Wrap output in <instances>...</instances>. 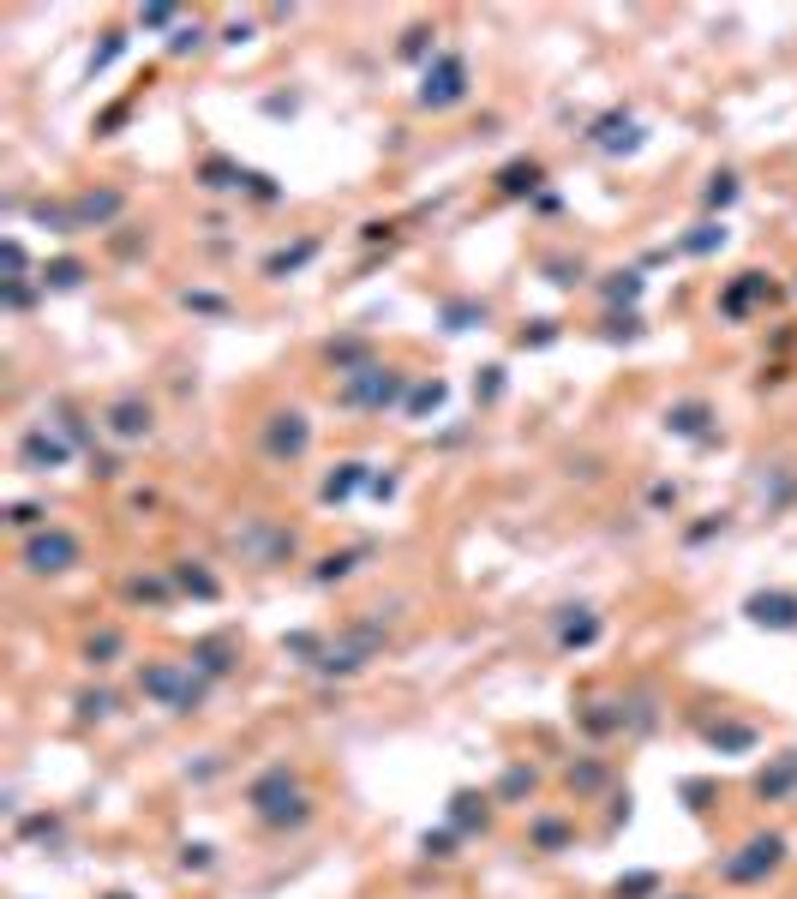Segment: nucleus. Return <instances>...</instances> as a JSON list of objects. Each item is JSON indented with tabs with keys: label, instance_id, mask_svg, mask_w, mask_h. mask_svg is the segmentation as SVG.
Wrapping results in <instances>:
<instances>
[{
	"label": "nucleus",
	"instance_id": "nucleus-15",
	"mask_svg": "<svg viewBox=\"0 0 797 899\" xmlns=\"http://www.w3.org/2000/svg\"><path fill=\"white\" fill-rule=\"evenodd\" d=\"M666 432L672 438H708L714 432V408L708 402H672L666 408Z\"/></svg>",
	"mask_w": 797,
	"mask_h": 899
},
{
	"label": "nucleus",
	"instance_id": "nucleus-34",
	"mask_svg": "<svg viewBox=\"0 0 797 899\" xmlns=\"http://www.w3.org/2000/svg\"><path fill=\"white\" fill-rule=\"evenodd\" d=\"M732 198H738V174H714V186H708V204H714V210H726Z\"/></svg>",
	"mask_w": 797,
	"mask_h": 899
},
{
	"label": "nucleus",
	"instance_id": "nucleus-25",
	"mask_svg": "<svg viewBox=\"0 0 797 899\" xmlns=\"http://www.w3.org/2000/svg\"><path fill=\"white\" fill-rule=\"evenodd\" d=\"M174 582L186 588V594H198V600H216L222 588H216V576H204L198 564H174Z\"/></svg>",
	"mask_w": 797,
	"mask_h": 899
},
{
	"label": "nucleus",
	"instance_id": "nucleus-8",
	"mask_svg": "<svg viewBox=\"0 0 797 899\" xmlns=\"http://www.w3.org/2000/svg\"><path fill=\"white\" fill-rule=\"evenodd\" d=\"M306 444H312V420L300 408H282V414L264 420V456L270 462H300Z\"/></svg>",
	"mask_w": 797,
	"mask_h": 899
},
{
	"label": "nucleus",
	"instance_id": "nucleus-19",
	"mask_svg": "<svg viewBox=\"0 0 797 899\" xmlns=\"http://www.w3.org/2000/svg\"><path fill=\"white\" fill-rule=\"evenodd\" d=\"M486 798H474V792H456V804H450V828L456 834H474V828H486Z\"/></svg>",
	"mask_w": 797,
	"mask_h": 899
},
{
	"label": "nucleus",
	"instance_id": "nucleus-26",
	"mask_svg": "<svg viewBox=\"0 0 797 899\" xmlns=\"http://www.w3.org/2000/svg\"><path fill=\"white\" fill-rule=\"evenodd\" d=\"M714 246H726V222H702L696 234H684V252H696V258L714 252Z\"/></svg>",
	"mask_w": 797,
	"mask_h": 899
},
{
	"label": "nucleus",
	"instance_id": "nucleus-7",
	"mask_svg": "<svg viewBox=\"0 0 797 899\" xmlns=\"http://www.w3.org/2000/svg\"><path fill=\"white\" fill-rule=\"evenodd\" d=\"M78 564V540L66 534V528H36L30 540H24V570L30 576H60V570H72Z\"/></svg>",
	"mask_w": 797,
	"mask_h": 899
},
{
	"label": "nucleus",
	"instance_id": "nucleus-41",
	"mask_svg": "<svg viewBox=\"0 0 797 899\" xmlns=\"http://www.w3.org/2000/svg\"><path fill=\"white\" fill-rule=\"evenodd\" d=\"M42 516H48L42 504H12V522H18V528H42Z\"/></svg>",
	"mask_w": 797,
	"mask_h": 899
},
{
	"label": "nucleus",
	"instance_id": "nucleus-36",
	"mask_svg": "<svg viewBox=\"0 0 797 899\" xmlns=\"http://www.w3.org/2000/svg\"><path fill=\"white\" fill-rule=\"evenodd\" d=\"M546 270H552V282H558V288H576V282H582V258H576V264H570V258H552Z\"/></svg>",
	"mask_w": 797,
	"mask_h": 899
},
{
	"label": "nucleus",
	"instance_id": "nucleus-4",
	"mask_svg": "<svg viewBox=\"0 0 797 899\" xmlns=\"http://www.w3.org/2000/svg\"><path fill=\"white\" fill-rule=\"evenodd\" d=\"M402 390H408V372H396V366H366V372H354V378H342V390H336V402L342 408H396L402 402Z\"/></svg>",
	"mask_w": 797,
	"mask_h": 899
},
{
	"label": "nucleus",
	"instance_id": "nucleus-13",
	"mask_svg": "<svg viewBox=\"0 0 797 899\" xmlns=\"http://www.w3.org/2000/svg\"><path fill=\"white\" fill-rule=\"evenodd\" d=\"M198 180H204L210 192H258L264 174H252V168H240V162H228V156H204V162H198Z\"/></svg>",
	"mask_w": 797,
	"mask_h": 899
},
{
	"label": "nucleus",
	"instance_id": "nucleus-40",
	"mask_svg": "<svg viewBox=\"0 0 797 899\" xmlns=\"http://www.w3.org/2000/svg\"><path fill=\"white\" fill-rule=\"evenodd\" d=\"M186 306H192V312H210V318H222V312H228V300H222V294H186Z\"/></svg>",
	"mask_w": 797,
	"mask_h": 899
},
{
	"label": "nucleus",
	"instance_id": "nucleus-11",
	"mask_svg": "<svg viewBox=\"0 0 797 899\" xmlns=\"http://www.w3.org/2000/svg\"><path fill=\"white\" fill-rule=\"evenodd\" d=\"M588 144H600L606 156H624V150H636V144H642V126H636L624 108H612V114H600V120L588 126Z\"/></svg>",
	"mask_w": 797,
	"mask_h": 899
},
{
	"label": "nucleus",
	"instance_id": "nucleus-32",
	"mask_svg": "<svg viewBox=\"0 0 797 899\" xmlns=\"http://www.w3.org/2000/svg\"><path fill=\"white\" fill-rule=\"evenodd\" d=\"M534 786H540V774H534V768H510V774H504V786H498V798H522V792H534Z\"/></svg>",
	"mask_w": 797,
	"mask_h": 899
},
{
	"label": "nucleus",
	"instance_id": "nucleus-42",
	"mask_svg": "<svg viewBox=\"0 0 797 899\" xmlns=\"http://www.w3.org/2000/svg\"><path fill=\"white\" fill-rule=\"evenodd\" d=\"M126 594H132V600H150V606H162V600H168V588H162V582H132Z\"/></svg>",
	"mask_w": 797,
	"mask_h": 899
},
{
	"label": "nucleus",
	"instance_id": "nucleus-49",
	"mask_svg": "<svg viewBox=\"0 0 797 899\" xmlns=\"http://www.w3.org/2000/svg\"><path fill=\"white\" fill-rule=\"evenodd\" d=\"M108 899H132V894H108Z\"/></svg>",
	"mask_w": 797,
	"mask_h": 899
},
{
	"label": "nucleus",
	"instance_id": "nucleus-24",
	"mask_svg": "<svg viewBox=\"0 0 797 899\" xmlns=\"http://www.w3.org/2000/svg\"><path fill=\"white\" fill-rule=\"evenodd\" d=\"M366 558V546H354V552H336V558H324L318 570H312V582H342V576H354V564Z\"/></svg>",
	"mask_w": 797,
	"mask_h": 899
},
{
	"label": "nucleus",
	"instance_id": "nucleus-17",
	"mask_svg": "<svg viewBox=\"0 0 797 899\" xmlns=\"http://www.w3.org/2000/svg\"><path fill=\"white\" fill-rule=\"evenodd\" d=\"M540 180H546V168H540L534 156H522V162H510V168H498V192H504V198H522V192H540Z\"/></svg>",
	"mask_w": 797,
	"mask_h": 899
},
{
	"label": "nucleus",
	"instance_id": "nucleus-31",
	"mask_svg": "<svg viewBox=\"0 0 797 899\" xmlns=\"http://www.w3.org/2000/svg\"><path fill=\"white\" fill-rule=\"evenodd\" d=\"M474 318H486V306H468V300H450V306H444V330H468Z\"/></svg>",
	"mask_w": 797,
	"mask_h": 899
},
{
	"label": "nucleus",
	"instance_id": "nucleus-37",
	"mask_svg": "<svg viewBox=\"0 0 797 899\" xmlns=\"http://www.w3.org/2000/svg\"><path fill=\"white\" fill-rule=\"evenodd\" d=\"M198 42H204V30H198V24H180V30L168 36V54H186V48H198Z\"/></svg>",
	"mask_w": 797,
	"mask_h": 899
},
{
	"label": "nucleus",
	"instance_id": "nucleus-6",
	"mask_svg": "<svg viewBox=\"0 0 797 899\" xmlns=\"http://www.w3.org/2000/svg\"><path fill=\"white\" fill-rule=\"evenodd\" d=\"M378 648H384V630H378V624H354L342 642H330V648H324L318 672H324V678H348V672H360Z\"/></svg>",
	"mask_w": 797,
	"mask_h": 899
},
{
	"label": "nucleus",
	"instance_id": "nucleus-39",
	"mask_svg": "<svg viewBox=\"0 0 797 899\" xmlns=\"http://www.w3.org/2000/svg\"><path fill=\"white\" fill-rule=\"evenodd\" d=\"M642 294V276L636 270H624V282H606V300H636Z\"/></svg>",
	"mask_w": 797,
	"mask_h": 899
},
{
	"label": "nucleus",
	"instance_id": "nucleus-30",
	"mask_svg": "<svg viewBox=\"0 0 797 899\" xmlns=\"http://www.w3.org/2000/svg\"><path fill=\"white\" fill-rule=\"evenodd\" d=\"M114 654H120V630H102V636H90V648H84L90 666H108Z\"/></svg>",
	"mask_w": 797,
	"mask_h": 899
},
{
	"label": "nucleus",
	"instance_id": "nucleus-38",
	"mask_svg": "<svg viewBox=\"0 0 797 899\" xmlns=\"http://www.w3.org/2000/svg\"><path fill=\"white\" fill-rule=\"evenodd\" d=\"M120 48H126V36H120V30H108V42H102V48L90 54V72H102V66H108V60H114Z\"/></svg>",
	"mask_w": 797,
	"mask_h": 899
},
{
	"label": "nucleus",
	"instance_id": "nucleus-48",
	"mask_svg": "<svg viewBox=\"0 0 797 899\" xmlns=\"http://www.w3.org/2000/svg\"><path fill=\"white\" fill-rule=\"evenodd\" d=\"M6 306H30V282H6Z\"/></svg>",
	"mask_w": 797,
	"mask_h": 899
},
{
	"label": "nucleus",
	"instance_id": "nucleus-27",
	"mask_svg": "<svg viewBox=\"0 0 797 899\" xmlns=\"http://www.w3.org/2000/svg\"><path fill=\"white\" fill-rule=\"evenodd\" d=\"M594 636H600V618H594V612H582V618H570V624H564V636H558V642H564V648H588Z\"/></svg>",
	"mask_w": 797,
	"mask_h": 899
},
{
	"label": "nucleus",
	"instance_id": "nucleus-9",
	"mask_svg": "<svg viewBox=\"0 0 797 899\" xmlns=\"http://www.w3.org/2000/svg\"><path fill=\"white\" fill-rule=\"evenodd\" d=\"M102 426H108V438H120V444H144V438L156 432V408H150L144 396H120V402L102 408Z\"/></svg>",
	"mask_w": 797,
	"mask_h": 899
},
{
	"label": "nucleus",
	"instance_id": "nucleus-18",
	"mask_svg": "<svg viewBox=\"0 0 797 899\" xmlns=\"http://www.w3.org/2000/svg\"><path fill=\"white\" fill-rule=\"evenodd\" d=\"M792 786H797V750L780 762V768H762V774H756V798H768V804H774V798H786Z\"/></svg>",
	"mask_w": 797,
	"mask_h": 899
},
{
	"label": "nucleus",
	"instance_id": "nucleus-5",
	"mask_svg": "<svg viewBox=\"0 0 797 899\" xmlns=\"http://www.w3.org/2000/svg\"><path fill=\"white\" fill-rule=\"evenodd\" d=\"M462 96H468V60L456 48L432 54L426 72H420V108H456Z\"/></svg>",
	"mask_w": 797,
	"mask_h": 899
},
{
	"label": "nucleus",
	"instance_id": "nucleus-22",
	"mask_svg": "<svg viewBox=\"0 0 797 899\" xmlns=\"http://www.w3.org/2000/svg\"><path fill=\"white\" fill-rule=\"evenodd\" d=\"M192 666H198L204 678H222V672H234V660H228V642H198V648H192Z\"/></svg>",
	"mask_w": 797,
	"mask_h": 899
},
{
	"label": "nucleus",
	"instance_id": "nucleus-29",
	"mask_svg": "<svg viewBox=\"0 0 797 899\" xmlns=\"http://www.w3.org/2000/svg\"><path fill=\"white\" fill-rule=\"evenodd\" d=\"M534 846H540V852L570 846V822H552V816H546V822H534Z\"/></svg>",
	"mask_w": 797,
	"mask_h": 899
},
{
	"label": "nucleus",
	"instance_id": "nucleus-21",
	"mask_svg": "<svg viewBox=\"0 0 797 899\" xmlns=\"http://www.w3.org/2000/svg\"><path fill=\"white\" fill-rule=\"evenodd\" d=\"M360 480H366V468H360V462H342V468L324 480V492H318V498H324V504H342V498H354V486H360Z\"/></svg>",
	"mask_w": 797,
	"mask_h": 899
},
{
	"label": "nucleus",
	"instance_id": "nucleus-28",
	"mask_svg": "<svg viewBox=\"0 0 797 899\" xmlns=\"http://www.w3.org/2000/svg\"><path fill=\"white\" fill-rule=\"evenodd\" d=\"M708 744H714V750H750V744H756V732H750V726H714V732H708Z\"/></svg>",
	"mask_w": 797,
	"mask_h": 899
},
{
	"label": "nucleus",
	"instance_id": "nucleus-20",
	"mask_svg": "<svg viewBox=\"0 0 797 899\" xmlns=\"http://www.w3.org/2000/svg\"><path fill=\"white\" fill-rule=\"evenodd\" d=\"M312 258H318V240L282 246V252H270V258H264V276H288V270H300V264H312Z\"/></svg>",
	"mask_w": 797,
	"mask_h": 899
},
{
	"label": "nucleus",
	"instance_id": "nucleus-47",
	"mask_svg": "<svg viewBox=\"0 0 797 899\" xmlns=\"http://www.w3.org/2000/svg\"><path fill=\"white\" fill-rule=\"evenodd\" d=\"M426 36H432V30H408V42H402V54H408V60H420V54H426Z\"/></svg>",
	"mask_w": 797,
	"mask_h": 899
},
{
	"label": "nucleus",
	"instance_id": "nucleus-10",
	"mask_svg": "<svg viewBox=\"0 0 797 899\" xmlns=\"http://www.w3.org/2000/svg\"><path fill=\"white\" fill-rule=\"evenodd\" d=\"M18 462L30 468V474H48V468H66L72 462V438L48 420V426H36V432H24V444H18Z\"/></svg>",
	"mask_w": 797,
	"mask_h": 899
},
{
	"label": "nucleus",
	"instance_id": "nucleus-33",
	"mask_svg": "<svg viewBox=\"0 0 797 899\" xmlns=\"http://www.w3.org/2000/svg\"><path fill=\"white\" fill-rule=\"evenodd\" d=\"M444 402V384L432 378V384H414V396H408V414H426V408H438Z\"/></svg>",
	"mask_w": 797,
	"mask_h": 899
},
{
	"label": "nucleus",
	"instance_id": "nucleus-46",
	"mask_svg": "<svg viewBox=\"0 0 797 899\" xmlns=\"http://www.w3.org/2000/svg\"><path fill=\"white\" fill-rule=\"evenodd\" d=\"M180 864H186V870H210V846H186Z\"/></svg>",
	"mask_w": 797,
	"mask_h": 899
},
{
	"label": "nucleus",
	"instance_id": "nucleus-14",
	"mask_svg": "<svg viewBox=\"0 0 797 899\" xmlns=\"http://www.w3.org/2000/svg\"><path fill=\"white\" fill-rule=\"evenodd\" d=\"M744 612L762 630H797V594H750Z\"/></svg>",
	"mask_w": 797,
	"mask_h": 899
},
{
	"label": "nucleus",
	"instance_id": "nucleus-44",
	"mask_svg": "<svg viewBox=\"0 0 797 899\" xmlns=\"http://www.w3.org/2000/svg\"><path fill=\"white\" fill-rule=\"evenodd\" d=\"M420 846H426V858H450V846H456V834H426Z\"/></svg>",
	"mask_w": 797,
	"mask_h": 899
},
{
	"label": "nucleus",
	"instance_id": "nucleus-2",
	"mask_svg": "<svg viewBox=\"0 0 797 899\" xmlns=\"http://www.w3.org/2000/svg\"><path fill=\"white\" fill-rule=\"evenodd\" d=\"M138 690H144L150 702L174 708V714H192V708L204 702V678H198L192 660H156V666H144V672H138Z\"/></svg>",
	"mask_w": 797,
	"mask_h": 899
},
{
	"label": "nucleus",
	"instance_id": "nucleus-1",
	"mask_svg": "<svg viewBox=\"0 0 797 899\" xmlns=\"http://www.w3.org/2000/svg\"><path fill=\"white\" fill-rule=\"evenodd\" d=\"M246 804H252V816H258L264 828H300V822H312V804H306V792H300V780H294L288 762L264 768V774L252 780Z\"/></svg>",
	"mask_w": 797,
	"mask_h": 899
},
{
	"label": "nucleus",
	"instance_id": "nucleus-45",
	"mask_svg": "<svg viewBox=\"0 0 797 899\" xmlns=\"http://www.w3.org/2000/svg\"><path fill=\"white\" fill-rule=\"evenodd\" d=\"M168 18H174V6H144V12H138V24H150V30H162Z\"/></svg>",
	"mask_w": 797,
	"mask_h": 899
},
{
	"label": "nucleus",
	"instance_id": "nucleus-3",
	"mask_svg": "<svg viewBox=\"0 0 797 899\" xmlns=\"http://www.w3.org/2000/svg\"><path fill=\"white\" fill-rule=\"evenodd\" d=\"M792 858V846H786V834H750L726 864H720V882H732V888H750V882H768L780 864Z\"/></svg>",
	"mask_w": 797,
	"mask_h": 899
},
{
	"label": "nucleus",
	"instance_id": "nucleus-43",
	"mask_svg": "<svg viewBox=\"0 0 797 899\" xmlns=\"http://www.w3.org/2000/svg\"><path fill=\"white\" fill-rule=\"evenodd\" d=\"M660 882L654 876H630V882H618V899H636V894H654Z\"/></svg>",
	"mask_w": 797,
	"mask_h": 899
},
{
	"label": "nucleus",
	"instance_id": "nucleus-35",
	"mask_svg": "<svg viewBox=\"0 0 797 899\" xmlns=\"http://www.w3.org/2000/svg\"><path fill=\"white\" fill-rule=\"evenodd\" d=\"M78 714H84V720H108V714H114V696H108V690H96V696H78Z\"/></svg>",
	"mask_w": 797,
	"mask_h": 899
},
{
	"label": "nucleus",
	"instance_id": "nucleus-23",
	"mask_svg": "<svg viewBox=\"0 0 797 899\" xmlns=\"http://www.w3.org/2000/svg\"><path fill=\"white\" fill-rule=\"evenodd\" d=\"M84 282V264L78 258H54V264H42V288H78Z\"/></svg>",
	"mask_w": 797,
	"mask_h": 899
},
{
	"label": "nucleus",
	"instance_id": "nucleus-16",
	"mask_svg": "<svg viewBox=\"0 0 797 899\" xmlns=\"http://www.w3.org/2000/svg\"><path fill=\"white\" fill-rule=\"evenodd\" d=\"M762 294H768V276H762V270H744V276H738V282L720 294V312H726V318H744V312H750Z\"/></svg>",
	"mask_w": 797,
	"mask_h": 899
},
{
	"label": "nucleus",
	"instance_id": "nucleus-12",
	"mask_svg": "<svg viewBox=\"0 0 797 899\" xmlns=\"http://www.w3.org/2000/svg\"><path fill=\"white\" fill-rule=\"evenodd\" d=\"M120 210H126V192H114V186H102V192H78V198L66 204L72 228H102V222H114Z\"/></svg>",
	"mask_w": 797,
	"mask_h": 899
}]
</instances>
